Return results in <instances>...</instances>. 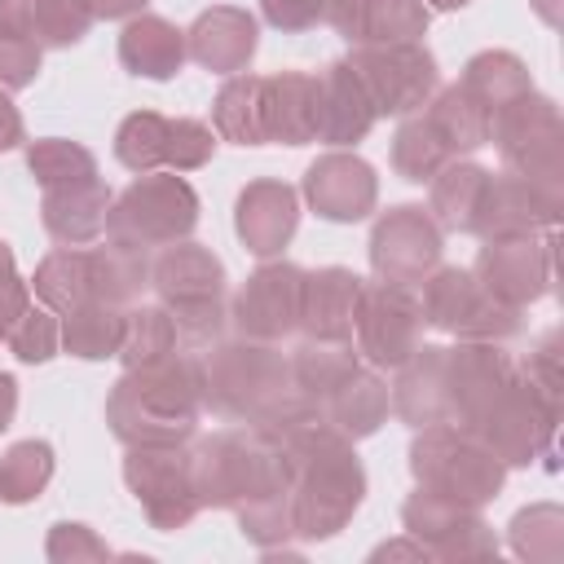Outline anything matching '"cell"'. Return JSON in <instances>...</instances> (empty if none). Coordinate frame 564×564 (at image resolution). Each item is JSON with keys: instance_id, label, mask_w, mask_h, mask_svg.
I'll return each instance as SVG.
<instances>
[{"instance_id": "obj_27", "label": "cell", "mask_w": 564, "mask_h": 564, "mask_svg": "<svg viewBox=\"0 0 564 564\" xmlns=\"http://www.w3.org/2000/svg\"><path fill=\"white\" fill-rule=\"evenodd\" d=\"M110 189L106 181H75V185H57L44 189L40 203V220L48 229V238H57L62 247H88L106 234V212H110Z\"/></svg>"}, {"instance_id": "obj_26", "label": "cell", "mask_w": 564, "mask_h": 564, "mask_svg": "<svg viewBox=\"0 0 564 564\" xmlns=\"http://www.w3.org/2000/svg\"><path fill=\"white\" fill-rule=\"evenodd\" d=\"M392 410L410 427L449 423V392H445V344H419L392 383Z\"/></svg>"}, {"instance_id": "obj_5", "label": "cell", "mask_w": 564, "mask_h": 564, "mask_svg": "<svg viewBox=\"0 0 564 564\" xmlns=\"http://www.w3.org/2000/svg\"><path fill=\"white\" fill-rule=\"evenodd\" d=\"M410 471H414L419 489H432V494L467 502V507L494 502L507 480V463L471 427H458V423L414 427Z\"/></svg>"}, {"instance_id": "obj_1", "label": "cell", "mask_w": 564, "mask_h": 564, "mask_svg": "<svg viewBox=\"0 0 564 564\" xmlns=\"http://www.w3.org/2000/svg\"><path fill=\"white\" fill-rule=\"evenodd\" d=\"M198 357H203V392L216 414L242 419V423L269 432L273 441L322 419L317 401H308L295 388L291 361L273 344L238 335V339H216Z\"/></svg>"}, {"instance_id": "obj_36", "label": "cell", "mask_w": 564, "mask_h": 564, "mask_svg": "<svg viewBox=\"0 0 564 564\" xmlns=\"http://www.w3.org/2000/svg\"><path fill=\"white\" fill-rule=\"evenodd\" d=\"M458 84H463L489 115H494L498 106H507V101L533 93V75H529V66H524L516 53H507V48H485V53L467 57Z\"/></svg>"}, {"instance_id": "obj_11", "label": "cell", "mask_w": 564, "mask_h": 564, "mask_svg": "<svg viewBox=\"0 0 564 564\" xmlns=\"http://www.w3.org/2000/svg\"><path fill=\"white\" fill-rule=\"evenodd\" d=\"M348 66L366 84L375 115H414L436 93V57L423 48V40H397V44H357Z\"/></svg>"}, {"instance_id": "obj_22", "label": "cell", "mask_w": 564, "mask_h": 564, "mask_svg": "<svg viewBox=\"0 0 564 564\" xmlns=\"http://www.w3.org/2000/svg\"><path fill=\"white\" fill-rule=\"evenodd\" d=\"M375 101L366 93V84L357 79V70L344 62H330L317 75V141L344 150L357 145L370 128H375Z\"/></svg>"}, {"instance_id": "obj_30", "label": "cell", "mask_w": 564, "mask_h": 564, "mask_svg": "<svg viewBox=\"0 0 564 564\" xmlns=\"http://www.w3.org/2000/svg\"><path fill=\"white\" fill-rule=\"evenodd\" d=\"M119 62L141 79H172L185 62V31L159 13H137L119 31Z\"/></svg>"}, {"instance_id": "obj_8", "label": "cell", "mask_w": 564, "mask_h": 564, "mask_svg": "<svg viewBox=\"0 0 564 564\" xmlns=\"http://www.w3.org/2000/svg\"><path fill=\"white\" fill-rule=\"evenodd\" d=\"M419 304H423V322L454 335V339H489V344H507L520 335L524 326V308L502 304L498 295H489L480 286V278L471 269L458 264H436L423 282H419Z\"/></svg>"}, {"instance_id": "obj_10", "label": "cell", "mask_w": 564, "mask_h": 564, "mask_svg": "<svg viewBox=\"0 0 564 564\" xmlns=\"http://www.w3.org/2000/svg\"><path fill=\"white\" fill-rule=\"evenodd\" d=\"M123 485L141 502L150 529L159 533H176L203 511L194 480H189V441L185 445H128Z\"/></svg>"}, {"instance_id": "obj_18", "label": "cell", "mask_w": 564, "mask_h": 564, "mask_svg": "<svg viewBox=\"0 0 564 564\" xmlns=\"http://www.w3.org/2000/svg\"><path fill=\"white\" fill-rule=\"evenodd\" d=\"M304 198L322 220L352 225L366 220L379 203V176L375 167L352 150H326L304 172Z\"/></svg>"}, {"instance_id": "obj_7", "label": "cell", "mask_w": 564, "mask_h": 564, "mask_svg": "<svg viewBox=\"0 0 564 564\" xmlns=\"http://www.w3.org/2000/svg\"><path fill=\"white\" fill-rule=\"evenodd\" d=\"M198 225V194L176 172H141L106 212V238L132 251H154L189 238Z\"/></svg>"}, {"instance_id": "obj_14", "label": "cell", "mask_w": 564, "mask_h": 564, "mask_svg": "<svg viewBox=\"0 0 564 564\" xmlns=\"http://www.w3.org/2000/svg\"><path fill=\"white\" fill-rule=\"evenodd\" d=\"M445 234L419 203L388 207L370 229V269L379 282L419 286L441 264Z\"/></svg>"}, {"instance_id": "obj_53", "label": "cell", "mask_w": 564, "mask_h": 564, "mask_svg": "<svg viewBox=\"0 0 564 564\" xmlns=\"http://www.w3.org/2000/svg\"><path fill=\"white\" fill-rule=\"evenodd\" d=\"M26 308H31V282H22V278L0 282V339H9L13 322H18Z\"/></svg>"}, {"instance_id": "obj_44", "label": "cell", "mask_w": 564, "mask_h": 564, "mask_svg": "<svg viewBox=\"0 0 564 564\" xmlns=\"http://www.w3.org/2000/svg\"><path fill=\"white\" fill-rule=\"evenodd\" d=\"M167 150V115L159 110H132L115 132V159L128 172H159Z\"/></svg>"}, {"instance_id": "obj_43", "label": "cell", "mask_w": 564, "mask_h": 564, "mask_svg": "<svg viewBox=\"0 0 564 564\" xmlns=\"http://www.w3.org/2000/svg\"><path fill=\"white\" fill-rule=\"evenodd\" d=\"M26 172L40 181V189H57V185H75V181H93L97 176V159L88 145L66 141V137H44L26 145Z\"/></svg>"}, {"instance_id": "obj_38", "label": "cell", "mask_w": 564, "mask_h": 564, "mask_svg": "<svg viewBox=\"0 0 564 564\" xmlns=\"http://www.w3.org/2000/svg\"><path fill=\"white\" fill-rule=\"evenodd\" d=\"M286 361H291L295 388H300L308 401H317V405H322V397H326L335 383H344V379L361 366L352 339H304Z\"/></svg>"}, {"instance_id": "obj_24", "label": "cell", "mask_w": 564, "mask_h": 564, "mask_svg": "<svg viewBox=\"0 0 564 564\" xmlns=\"http://www.w3.org/2000/svg\"><path fill=\"white\" fill-rule=\"evenodd\" d=\"M361 282L344 264H326L304 273V300H300V335L304 339H352V317L361 300Z\"/></svg>"}, {"instance_id": "obj_50", "label": "cell", "mask_w": 564, "mask_h": 564, "mask_svg": "<svg viewBox=\"0 0 564 564\" xmlns=\"http://www.w3.org/2000/svg\"><path fill=\"white\" fill-rule=\"evenodd\" d=\"M516 370L538 388V392H546V397H555L560 401V388H564V352H560V330H546L538 344H533V352L524 357V361H516Z\"/></svg>"}, {"instance_id": "obj_12", "label": "cell", "mask_w": 564, "mask_h": 564, "mask_svg": "<svg viewBox=\"0 0 564 564\" xmlns=\"http://www.w3.org/2000/svg\"><path fill=\"white\" fill-rule=\"evenodd\" d=\"M423 326L427 322L414 286L361 282L352 335H357V357H366L375 370H397L423 344Z\"/></svg>"}, {"instance_id": "obj_28", "label": "cell", "mask_w": 564, "mask_h": 564, "mask_svg": "<svg viewBox=\"0 0 564 564\" xmlns=\"http://www.w3.org/2000/svg\"><path fill=\"white\" fill-rule=\"evenodd\" d=\"M264 141H282V145L317 141V75L304 70L264 75Z\"/></svg>"}, {"instance_id": "obj_20", "label": "cell", "mask_w": 564, "mask_h": 564, "mask_svg": "<svg viewBox=\"0 0 564 564\" xmlns=\"http://www.w3.org/2000/svg\"><path fill=\"white\" fill-rule=\"evenodd\" d=\"M256 44H260V26L238 4H212L185 31V57H194L203 70H216V75L247 70V62L256 57Z\"/></svg>"}, {"instance_id": "obj_19", "label": "cell", "mask_w": 564, "mask_h": 564, "mask_svg": "<svg viewBox=\"0 0 564 564\" xmlns=\"http://www.w3.org/2000/svg\"><path fill=\"white\" fill-rule=\"evenodd\" d=\"M300 225V194L286 181H247L238 203H234V229L242 238V247L260 260H273Z\"/></svg>"}, {"instance_id": "obj_57", "label": "cell", "mask_w": 564, "mask_h": 564, "mask_svg": "<svg viewBox=\"0 0 564 564\" xmlns=\"http://www.w3.org/2000/svg\"><path fill=\"white\" fill-rule=\"evenodd\" d=\"M13 414H18V379L0 370V432L13 423Z\"/></svg>"}, {"instance_id": "obj_3", "label": "cell", "mask_w": 564, "mask_h": 564, "mask_svg": "<svg viewBox=\"0 0 564 564\" xmlns=\"http://www.w3.org/2000/svg\"><path fill=\"white\" fill-rule=\"evenodd\" d=\"M203 410V357L189 348L123 370L106 397V423L123 445H185Z\"/></svg>"}, {"instance_id": "obj_59", "label": "cell", "mask_w": 564, "mask_h": 564, "mask_svg": "<svg viewBox=\"0 0 564 564\" xmlns=\"http://www.w3.org/2000/svg\"><path fill=\"white\" fill-rule=\"evenodd\" d=\"M533 9H538V18H542L546 26H555V22H560V4H555V0H533Z\"/></svg>"}, {"instance_id": "obj_39", "label": "cell", "mask_w": 564, "mask_h": 564, "mask_svg": "<svg viewBox=\"0 0 564 564\" xmlns=\"http://www.w3.org/2000/svg\"><path fill=\"white\" fill-rule=\"evenodd\" d=\"M53 445L48 441H13L4 454H0V502L9 507H22V502H35L48 480H53Z\"/></svg>"}, {"instance_id": "obj_46", "label": "cell", "mask_w": 564, "mask_h": 564, "mask_svg": "<svg viewBox=\"0 0 564 564\" xmlns=\"http://www.w3.org/2000/svg\"><path fill=\"white\" fill-rule=\"evenodd\" d=\"M176 322V344L189 352L212 348L216 339H225L229 326V304L225 295H207V300H185V304H163Z\"/></svg>"}, {"instance_id": "obj_52", "label": "cell", "mask_w": 564, "mask_h": 564, "mask_svg": "<svg viewBox=\"0 0 564 564\" xmlns=\"http://www.w3.org/2000/svg\"><path fill=\"white\" fill-rule=\"evenodd\" d=\"M330 0H260V13L269 26L278 31H308L317 22H326Z\"/></svg>"}, {"instance_id": "obj_32", "label": "cell", "mask_w": 564, "mask_h": 564, "mask_svg": "<svg viewBox=\"0 0 564 564\" xmlns=\"http://www.w3.org/2000/svg\"><path fill=\"white\" fill-rule=\"evenodd\" d=\"M93 18L75 0H0V31L26 35L40 48H70L88 35Z\"/></svg>"}, {"instance_id": "obj_51", "label": "cell", "mask_w": 564, "mask_h": 564, "mask_svg": "<svg viewBox=\"0 0 564 564\" xmlns=\"http://www.w3.org/2000/svg\"><path fill=\"white\" fill-rule=\"evenodd\" d=\"M40 53H44V48H40L35 40L0 31V88H4V93L26 88V84L40 75Z\"/></svg>"}, {"instance_id": "obj_41", "label": "cell", "mask_w": 564, "mask_h": 564, "mask_svg": "<svg viewBox=\"0 0 564 564\" xmlns=\"http://www.w3.org/2000/svg\"><path fill=\"white\" fill-rule=\"evenodd\" d=\"M511 551L529 564H560L564 560V511L555 502H533L511 516Z\"/></svg>"}, {"instance_id": "obj_33", "label": "cell", "mask_w": 564, "mask_h": 564, "mask_svg": "<svg viewBox=\"0 0 564 564\" xmlns=\"http://www.w3.org/2000/svg\"><path fill=\"white\" fill-rule=\"evenodd\" d=\"M423 119L432 123V132L445 141V150L458 159V154H471L480 145H489V110L463 88V84H445L427 97L423 106Z\"/></svg>"}, {"instance_id": "obj_54", "label": "cell", "mask_w": 564, "mask_h": 564, "mask_svg": "<svg viewBox=\"0 0 564 564\" xmlns=\"http://www.w3.org/2000/svg\"><path fill=\"white\" fill-rule=\"evenodd\" d=\"M88 18H101V22H119V18H137L145 9V0H75Z\"/></svg>"}, {"instance_id": "obj_6", "label": "cell", "mask_w": 564, "mask_h": 564, "mask_svg": "<svg viewBox=\"0 0 564 564\" xmlns=\"http://www.w3.org/2000/svg\"><path fill=\"white\" fill-rule=\"evenodd\" d=\"M489 141L498 145L507 172L524 176L555 212H564V119L542 93H524L494 110Z\"/></svg>"}, {"instance_id": "obj_16", "label": "cell", "mask_w": 564, "mask_h": 564, "mask_svg": "<svg viewBox=\"0 0 564 564\" xmlns=\"http://www.w3.org/2000/svg\"><path fill=\"white\" fill-rule=\"evenodd\" d=\"M516 379V357L489 339H458L445 348V392H449V423L471 427L489 401Z\"/></svg>"}, {"instance_id": "obj_48", "label": "cell", "mask_w": 564, "mask_h": 564, "mask_svg": "<svg viewBox=\"0 0 564 564\" xmlns=\"http://www.w3.org/2000/svg\"><path fill=\"white\" fill-rule=\"evenodd\" d=\"M216 137L203 119H167V150H163V167L172 172H194L203 163H212Z\"/></svg>"}, {"instance_id": "obj_21", "label": "cell", "mask_w": 564, "mask_h": 564, "mask_svg": "<svg viewBox=\"0 0 564 564\" xmlns=\"http://www.w3.org/2000/svg\"><path fill=\"white\" fill-rule=\"evenodd\" d=\"M326 22L357 48V44H397L423 40L432 9L423 0H330Z\"/></svg>"}, {"instance_id": "obj_35", "label": "cell", "mask_w": 564, "mask_h": 564, "mask_svg": "<svg viewBox=\"0 0 564 564\" xmlns=\"http://www.w3.org/2000/svg\"><path fill=\"white\" fill-rule=\"evenodd\" d=\"M212 123L234 145H264V75H229L212 101Z\"/></svg>"}, {"instance_id": "obj_60", "label": "cell", "mask_w": 564, "mask_h": 564, "mask_svg": "<svg viewBox=\"0 0 564 564\" xmlns=\"http://www.w3.org/2000/svg\"><path fill=\"white\" fill-rule=\"evenodd\" d=\"M427 9H445V13H454V9H467L471 0H423Z\"/></svg>"}, {"instance_id": "obj_56", "label": "cell", "mask_w": 564, "mask_h": 564, "mask_svg": "<svg viewBox=\"0 0 564 564\" xmlns=\"http://www.w3.org/2000/svg\"><path fill=\"white\" fill-rule=\"evenodd\" d=\"M370 560H427V551L405 533L401 542H383V546H375Z\"/></svg>"}, {"instance_id": "obj_29", "label": "cell", "mask_w": 564, "mask_h": 564, "mask_svg": "<svg viewBox=\"0 0 564 564\" xmlns=\"http://www.w3.org/2000/svg\"><path fill=\"white\" fill-rule=\"evenodd\" d=\"M388 405H392L388 383H383L375 370L357 366L344 383H335V388L322 397L317 410H322V423H330V427L344 432L348 441H361V436H375V432L383 427Z\"/></svg>"}, {"instance_id": "obj_49", "label": "cell", "mask_w": 564, "mask_h": 564, "mask_svg": "<svg viewBox=\"0 0 564 564\" xmlns=\"http://www.w3.org/2000/svg\"><path fill=\"white\" fill-rule=\"evenodd\" d=\"M44 555L53 564H84V560H110L115 551L88 529V524H75V520H62L48 529V542H44Z\"/></svg>"}, {"instance_id": "obj_42", "label": "cell", "mask_w": 564, "mask_h": 564, "mask_svg": "<svg viewBox=\"0 0 564 564\" xmlns=\"http://www.w3.org/2000/svg\"><path fill=\"white\" fill-rule=\"evenodd\" d=\"M449 159H454V154L445 150V141L432 132V123H427L423 115H405V119H401V128H397V137H392V167H397L401 181L423 185V181H432Z\"/></svg>"}, {"instance_id": "obj_31", "label": "cell", "mask_w": 564, "mask_h": 564, "mask_svg": "<svg viewBox=\"0 0 564 564\" xmlns=\"http://www.w3.org/2000/svg\"><path fill=\"white\" fill-rule=\"evenodd\" d=\"M427 185H432L427 216L441 225V234H476V216L489 189V167L471 159H449Z\"/></svg>"}, {"instance_id": "obj_58", "label": "cell", "mask_w": 564, "mask_h": 564, "mask_svg": "<svg viewBox=\"0 0 564 564\" xmlns=\"http://www.w3.org/2000/svg\"><path fill=\"white\" fill-rule=\"evenodd\" d=\"M9 278H18V260H13V247L0 238V282H9Z\"/></svg>"}, {"instance_id": "obj_37", "label": "cell", "mask_w": 564, "mask_h": 564, "mask_svg": "<svg viewBox=\"0 0 564 564\" xmlns=\"http://www.w3.org/2000/svg\"><path fill=\"white\" fill-rule=\"evenodd\" d=\"M62 348L70 357H84V361H106L119 352V339H123V317L128 308L119 304H101V300H88L70 313H62Z\"/></svg>"}, {"instance_id": "obj_2", "label": "cell", "mask_w": 564, "mask_h": 564, "mask_svg": "<svg viewBox=\"0 0 564 564\" xmlns=\"http://www.w3.org/2000/svg\"><path fill=\"white\" fill-rule=\"evenodd\" d=\"M344 432L313 419L282 436L286 454V498L300 542L335 538L366 498V467Z\"/></svg>"}, {"instance_id": "obj_45", "label": "cell", "mask_w": 564, "mask_h": 564, "mask_svg": "<svg viewBox=\"0 0 564 564\" xmlns=\"http://www.w3.org/2000/svg\"><path fill=\"white\" fill-rule=\"evenodd\" d=\"M238 516V529L247 542H256L260 551H282V555H295L291 542H295V520H291V498L286 494H269V498H251L242 507H234Z\"/></svg>"}, {"instance_id": "obj_15", "label": "cell", "mask_w": 564, "mask_h": 564, "mask_svg": "<svg viewBox=\"0 0 564 564\" xmlns=\"http://www.w3.org/2000/svg\"><path fill=\"white\" fill-rule=\"evenodd\" d=\"M300 300H304V269L291 260H264L229 300V322L247 339L278 344L300 330Z\"/></svg>"}, {"instance_id": "obj_9", "label": "cell", "mask_w": 564, "mask_h": 564, "mask_svg": "<svg viewBox=\"0 0 564 564\" xmlns=\"http://www.w3.org/2000/svg\"><path fill=\"white\" fill-rule=\"evenodd\" d=\"M560 423V401L538 392L520 370L516 379L489 401V410L471 423V432L507 463V467H529L533 458H546Z\"/></svg>"}, {"instance_id": "obj_17", "label": "cell", "mask_w": 564, "mask_h": 564, "mask_svg": "<svg viewBox=\"0 0 564 564\" xmlns=\"http://www.w3.org/2000/svg\"><path fill=\"white\" fill-rule=\"evenodd\" d=\"M551 238L542 234H524V238H489L471 264V273L480 278V286L489 295H498L502 304L529 308L533 300L546 295L551 282Z\"/></svg>"}, {"instance_id": "obj_23", "label": "cell", "mask_w": 564, "mask_h": 564, "mask_svg": "<svg viewBox=\"0 0 564 564\" xmlns=\"http://www.w3.org/2000/svg\"><path fill=\"white\" fill-rule=\"evenodd\" d=\"M560 220V212L516 172H489V189L476 216V234L489 238H524V234H542Z\"/></svg>"}, {"instance_id": "obj_47", "label": "cell", "mask_w": 564, "mask_h": 564, "mask_svg": "<svg viewBox=\"0 0 564 564\" xmlns=\"http://www.w3.org/2000/svg\"><path fill=\"white\" fill-rule=\"evenodd\" d=\"M9 352L18 357V361H26V366H40V361H48V357H57V344H62V326H57V313L53 308H26L18 322H13V330H9Z\"/></svg>"}, {"instance_id": "obj_55", "label": "cell", "mask_w": 564, "mask_h": 564, "mask_svg": "<svg viewBox=\"0 0 564 564\" xmlns=\"http://www.w3.org/2000/svg\"><path fill=\"white\" fill-rule=\"evenodd\" d=\"M13 145H22V115H18V106L9 101V93L0 88V154L13 150Z\"/></svg>"}, {"instance_id": "obj_4", "label": "cell", "mask_w": 564, "mask_h": 564, "mask_svg": "<svg viewBox=\"0 0 564 564\" xmlns=\"http://www.w3.org/2000/svg\"><path fill=\"white\" fill-rule=\"evenodd\" d=\"M189 480L203 507H242L251 498L286 494V454L260 427H229L189 445Z\"/></svg>"}, {"instance_id": "obj_34", "label": "cell", "mask_w": 564, "mask_h": 564, "mask_svg": "<svg viewBox=\"0 0 564 564\" xmlns=\"http://www.w3.org/2000/svg\"><path fill=\"white\" fill-rule=\"evenodd\" d=\"M31 291L57 317L70 313V308H79V304H88V300H97V286H93V247H57V251H48L35 264Z\"/></svg>"}, {"instance_id": "obj_40", "label": "cell", "mask_w": 564, "mask_h": 564, "mask_svg": "<svg viewBox=\"0 0 564 564\" xmlns=\"http://www.w3.org/2000/svg\"><path fill=\"white\" fill-rule=\"evenodd\" d=\"M176 348H181L176 344V322H172V313L163 304H137V308H128L123 339H119V352H115L123 361V370L150 366V361H159V357H167Z\"/></svg>"}, {"instance_id": "obj_13", "label": "cell", "mask_w": 564, "mask_h": 564, "mask_svg": "<svg viewBox=\"0 0 564 564\" xmlns=\"http://www.w3.org/2000/svg\"><path fill=\"white\" fill-rule=\"evenodd\" d=\"M405 533L427 551V560H489L498 555V538L480 507L441 498L432 489H414L401 502Z\"/></svg>"}, {"instance_id": "obj_25", "label": "cell", "mask_w": 564, "mask_h": 564, "mask_svg": "<svg viewBox=\"0 0 564 564\" xmlns=\"http://www.w3.org/2000/svg\"><path fill=\"white\" fill-rule=\"evenodd\" d=\"M150 286L159 295V304H185V300H207V295H225V264L212 247L203 242H167L159 247V256L150 260Z\"/></svg>"}]
</instances>
